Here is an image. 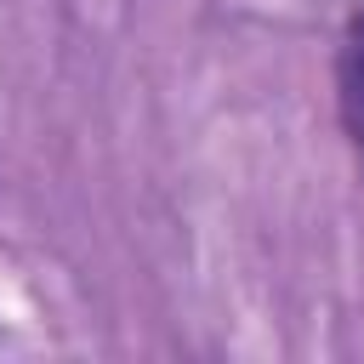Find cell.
Returning <instances> with one entry per match:
<instances>
[{
  "instance_id": "6da1fadb",
  "label": "cell",
  "mask_w": 364,
  "mask_h": 364,
  "mask_svg": "<svg viewBox=\"0 0 364 364\" xmlns=\"http://www.w3.org/2000/svg\"><path fill=\"white\" fill-rule=\"evenodd\" d=\"M341 119H347V136H353V148H358V159H364V17H358V28H353V40H347V51H341Z\"/></svg>"
}]
</instances>
